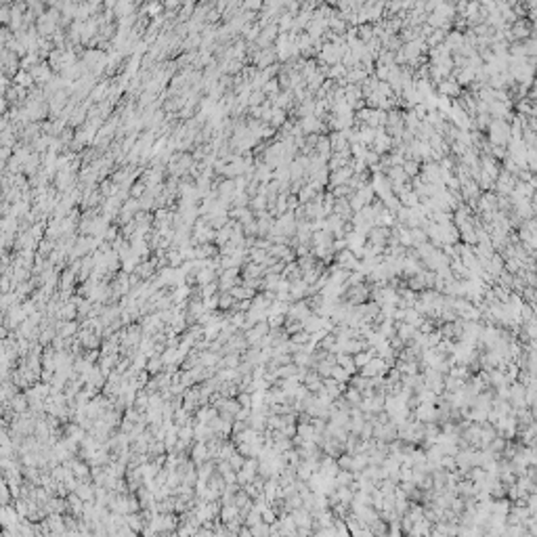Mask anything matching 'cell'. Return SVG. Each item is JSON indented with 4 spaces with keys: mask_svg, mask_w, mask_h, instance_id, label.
Instances as JSON below:
<instances>
[{
    "mask_svg": "<svg viewBox=\"0 0 537 537\" xmlns=\"http://www.w3.org/2000/svg\"><path fill=\"white\" fill-rule=\"evenodd\" d=\"M485 132H487L485 136H487V141L491 145L506 147L510 143V124L506 122V120H491Z\"/></svg>",
    "mask_w": 537,
    "mask_h": 537,
    "instance_id": "1",
    "label": "cell"
},
{
    "mask_svg": "<svg viewBox=\"0 0 537 537\" xmlns=\"http://www.w3.org/2000/svg\"><path fill=\"white\" fill-rule=\"evenodd\" d=\"M359 258L346 248V250H342V252H336V256H334V263L332 265H336V267H340L342 271H346V273H351V271H357V267H359Z\"/></svg>",
    "mask_w": 537,
    "mask_h": 537,
    "instance_id": "2",
    "label": "cell"
},
{
    "mask_svg": "<svg viewBox=\"0 0 537 537\" xmlns=\"http://www.w3.org/2000/svg\"><path fill=\"white\" fill-rule=\"evenodd\" d=\"M372 149H374L378 155H386V153H390V149H392V138L386 134L384 128H376V136H374Z\"/></svg>",
    "mask_w": 537,
    "mask_h": 537,
    "instance_id": "3",
    "label": "cell"
},
{
    "mask_svg": "<svg viewBox=\"0 0 537 537\" xmlns=\"http://www.w3.org/2000/svg\"><path fill=\"white\" fill-rule=\"evenodd\" d=\"M351 177H353V168H351V166H344V168H340V170L330 172V179H327V191H330V189H334V187L346 185Z\"/></svg>",
    "mask_w": 537,
    "mask_h": 537,
    "instance_id": "4",
    "label": "cell"
},
{
    "mask_svg": "<svg viewBox=\"0 0 537 537\" xmlns=\"http://www.w3.org/2000/svg\"><path fill=\"white\" fill-rule=\"evenodd\" d=\"M388 235H390V229L386 227H378V224H374V227L368 231L365 239L370 241V244L374 246H380V248H386V241H388Z\"/></svg>",
    "mask_w": 537,
    "mask_h": 537,
    "instance_id": "5",
    "label": "cell"
},
{
    "mask_svg": "<svg viewBox=\"0 0 537 537\" xmlns=\"http://www.w3.org/2000/svg\"><path fill=\"white\" fill-rule=\"evenodd\" d=\"M437 91H439V95L441 97H445V99H458L460 95H462V89L458 86V82L454 80V78H447V80H443V82H439L437 84Z\"/></svg>",
    "mask_w": 537,
    "mask_h": 537,
    "instance_id": "6",
    "label": "cell"
},
{
    "mask_svg": "<svg viewBox=\"0 0 537 537\" xmlns=\"http://www.w3.org/2000/svg\"><path fill=\"white\" fill-rule=\"evenodd\" d=\"M313 153L317 155L319 160H323V162L330 160V155H332V145H330V138H327V134H319L317 145H315Z\"/></svg>",
    "mask_w": 537,
    "mask_h": 537,
    "instance_id": "7",
    "label": "cell"
},
{
    "mask_svg": "<svg viewBox=\"0 0 537 537\" xmlns=\"http://www.w3.org/2000/svg\"><path fill=\"white\" fill-rule=\"evenodd\" d=\"M304 298H308V286L302 279L290 281V300L298 302V300H304Z\"/></svg>",
    "mask_w": 537,
    "mask_h": 537,
    "instance_id": "8",
    "label": "cell"
},
{
    "mask_svg": "<svg viewBox=\"0 0 537 537\" xmlns=\"http://www.w3.org/2000/svg\"><path fill=\"white\" fill-rule=\"evenodd\" d=\"M384 177L388 179V183H390V185H405V183H409V181H411V179L405 175V172H403V168H401V166H392V168H388Z\"/></svg>",
    "mask_w": 537,
    "mask_h": 537,
    "instance_id": "9",
    "label": "cell"
},
{
    "mask_svg": "<svg viewBox=\"0 0 537 537\" xmlns=\"http://www.w3.org/2000/svg\"><path fill=\"white\" fill-rule=\"evenodd\" d=\"M288 122V114L284 111V109H277V107H273L271 109V120H269V126L271 128H275V130H279L284 124Z\"/></svg>",
    "mask_w": 537,
    "mask_h": 537,
    "instance_id": "10",
    "label": "cell"
},
{
    "mask_svg": "<svg viewBox=\"0 0 537 537\" xmlns=\"http://www.w3.org/2000/svg\"><path fill=\"white\" fill-rule=\"evenodd\" d=\"M355 195H357V197H359L363 204H365V206H370V204L376 200V193H374L372 185H363L361 189H357V191H355Z\"/></svg>",
    "mask_w": 537,
    "mask_h": 537,
    "instance_id": "11",
    "label": "cell"
},
{
    "mask_svg": "<svg viewBox=\"0 0 537 537\" xmlns=\"http://www.w3.org/2000/svg\"><path fill=\"white\" fill-rule=\"evenodd\" d=\"M409 237H411V248H418V246H422V244H426V241H428V237H426V233H424L422 227L409 229Z\"/></svg>",
    "mask_w": 537,
    "mask_h": 537,
    "instance_id": "12",
    "label": "cell"
},
{
    "mask_svg": "<svg viewBox=\"0 0 537 537\" xmlns=\"http://www.w3.org/2000/svg\"><path fill=\"white\" fill-rule=\"evenodd\" d=\"M420 166H422V164H420V162H415V160H405L401 168H403V172H405V175H407L409 179H415V177L420 175Z\"/></svg>",
    "mask_w": 537,
    "mask_h": 537,
    "instance_id": "13",
    "label": "cell"
},
{
    "mask_svg": "<svg viewBox=\"0 0 537 537\" xmlns=\"http://www.w3.org/2000/svg\"><path fill=\"white\" fill-rule=\"evenodd\" d=\"M399 202H401L403 208H418V206H420V197L415 195L413 191H405V193L399 197Z\"/></svg>",
    "mask_w": 537,
    "mask_h": 537,
    "instance_id": "14",
    "label": "cell"
},
{
    "mask_svg": "<svg viewBox=\"0 0 537 537\" xmlns=\"http://www.w3.org/2000/svg\"><path fill=\"white\" fill-rule=\"evenodd\" d=\"M265 101H267V97L263 91H252L248 97V107H261Z\"/></svg>",
    "mask_w": 537,
    "mask_h": 537,
    "instance_id": "15",
    "label": "cell"
},
{
    "mask_svg": "<svg viewBox=\"0 0 537 537\" xmlns=\"http://www.w3.org/2000/svg\"><path fill=\"white\" fill-rule=\"evenodd\" d=\"M286 204H288V212H294V210H296V208L300 206V202H298L296 195H288V202H286Z\"/></svg>",
    "mask_w": 537,
    "mask_h": 537,
    "instance_id": "16",
    "label": "cell"
}]
</instances>
